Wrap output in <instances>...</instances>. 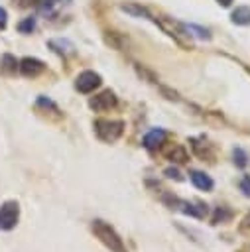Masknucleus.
Wrapping results in <instances>:
<instances>
[{"label":"nucleus","instance_id":"19","mask_svg":"<svg viewBox=\"0 0 250 252\" xmlns=\"http://www.w3.org/2000/svg\"><path fill=\"white\" fill-rule=\"evenodd\" d=\"M242 230H250V215L242 220Z\"/></svg>","mask_w":250,"mask_h":252},{"label":"nucleus","instance_id":"16","mask_svg":"<svg viewBox=\"0 0 250 252\" xmlns=\"http://www.w3.org/2000/svg\"><path fill=\"white\" fill-rule=\"evenodd\" d=\"M234 161H236L240 167L246 163V156H244V152H242L240 148H238V150H234Z\"/></svg>","mask_w":250,"mask_h":252},{"label":"nucleus","instance_id":"14","mask_svg":"<svg viewBox=\"0 0 250 252\" xmlns=\"http://www.w3.org/2000/svg\"><path fill=\"white\" fill-rule=\"evenodd\" d=\"M230 219V211H226V209H217V213H215V219H213V222L215 224H219V220L222 222V220H228Z\"/></svg>","mask_w":250,"mask_h":252},{"label":"nucleus","instance_id":"13","mask_svg":"<svg viewBox=\"0 0 250 252\" xmlns=\"http://www.w3.org/2000/svg\"><path fill=\"white\" fill-rule=\"evenodd\" d=\"M33 28H35V20H33V18H26L24 22L18 24V30H20L22 33H30Z\"/></svg>","mask_w":250,"mask_h":252},{"label":"nucleus","instance_id":"1","mask_svg":"<svg viewBox=\"0 0 250 252\" xmlns=\"http://www.w3.org/2000/svg\"><path fill=\"white\" fill-rule=\"evenodd\" d=\"M91 228H93V232L96 234V238H98L110 252H128L126 246H124V242H122V238L118 236V232H116L110 224H106L104 220H93Z\"/></svg>","mask_w":250,"mask_h":252},{"label":"nucleus","instance_id":"6","mask_svg":"<svg viewBox=\"0 0 250 252\" xmlns=\"http://www.w3.org/2000/svg\"><path fill=\"white\" fill-rule=\"evenodd\" d=\"M18 67H20V73L26 75V77H37L45 69V65L35 57H24Z\"/></svg>","mask_w":250,"mask_h":252},{"label":"nucleus","instance_id":"11","mask_svg":"<svg viewBox=\"0 0 250 252\" xmlns=\"http://www.w3.org/2000/svg\"><path fill=\"white\" fill-rule=\"evenodd\" d=\"M183 30H185V32H193V33H195L197 37H201V39H209V37H211L207 30H203V28H199V26H195V24H183Z\"/></svg>","mask_w":250,"mask_h":252},{"label":"nucleus","instance_id":"15","mask_svg":"<svg viewBox=\"0 0 250 252\" xmlns=\"http://www.w3.org/2000/svg\"><path fill=\"white\" fill-rule=\"evenodd\" d=\"M2 65H4L6 71H16V65H18V63H16V59H14L12 55H4V57H2Z\"/></svg>","mask_w":250,"mask_h":252},{"label":"nucleus","instance_id":"8","mask_svg":"<svg viewBox=\"0 0 250 252\" xmlns=\"http://www.w3.org/2000/svg\"><path fill=\"white\" fill-rule=\"evenodd\" d=\"M189 175H191V181H193V185H195V187H199V189H203V191H209V189H213V179H211L207 173L193 169Z\"/></svg>","mask_w":250,"mask_h":252},{"label":"nucleus","instance_id":"18","mask_svg":"<svg viewBox=\"0 0 250 252\" xmlns=\"http://www.w3.org/2000/svg\"><path fill=\"white\" fill-rule=\"evenodd\" d=\"M6 22H8L6 10H4V8H0V28H6Z\"/></svg>","mask_w":250,"mask_h":252},{"label":"nucleus","instance_id":"7","mask_svg":"<svg viewBox=\"0 0 250 252\" xmlns=\"http://www.w3.org/2000/svg\"><path fill=\"white\" fill-rule=\"evenodd\" d=\"M163 140H165V132H163L161 128H156V130H152L150 134H146V138H144V146H146L148 150H156L157 146L163 144Z\"/></svg>","mask_w":250,"mask_h":252},{"label":"nucleus","instance_id":"20","mask_svg":"<svg viewBox=\"0 0 250 252\" xmlns=\"http://www.w3.org/2000/svg\"><path fill=\"white\" fill-rule=\"evenodd\" d=\"M165 173H167V175H169V177H175V179H181V177H179V173H177V171H175V169H167V171H165Z\"/></svg>","mask_w":250,"mask_h":252},{"label":"nucleus","instance_id":"12","mask_svg":"<svg viewBox=\"0 0 250 252\" xmlns=\"http://www.w3.org/2000/svg\"><path fill=\"white\" fill-rule=\"evenodd\" d=\"M167 158H169L171 161H185V159H187V154H185V150H183L181 146H173V150L167 152Z\"/></svg>","mask_w":250,"mask_h":252},{"label":"nucleus","instance_id":"5","mask_svg":"<svg viewBox=\"0 0 250 252\" xmlns=\"http://www.w3.org/2000/svg\"><path fill=\"white\" fill-rule=\"evenodd\" d=\"M89 106H91L93 110H96V112L110 110V108L116 106V96H114L112 91H102L100 94H96V96H93V98L89 100Z\"/></svg>","mask_w":250,"mask_h":252},{"label":"nucleus","instance_id":"9","mask_svg":"<svg viewBox=\"0 0 250 252\" xmlns=\"http://www.w3.org/2000/svg\"><path fill=\"white\" fill-rule=\"evenodd\" d=\"M230 20L238 26H248L250 24V8L248 6H238L236 10H232Z\"/></svg>","mask_w":250,"mask_h":252},{"label":"nucleus","instance_id":"4","mask_svg":"<svg viewBox=\"0 0 250 252\" xmlns=\"http://www.w3.org/2000/svg\"><path fill=\"white\" fill-rule=\"evenodd\" d=\"M98 85H100V75L94 73V71H83L75 81V87H77L79 93H91Z\"/></svg>","mask_w":250,"mask_h":252},{"label":"nucleus","instance_id":"3","mask_svg":"<svg viewBox=\"0 0 250 252\" xmlns=\"http://www.w3.org/2000/svg\"><path fill=\"white\" fill-rule=\"evenodd\" d=\"M20 219L18 201H4L0 205V230H12Z\"/></svg>","mask_w":250,"mask_h":252},{"label":"nucleus","instance_id":"22","mask_svg":"<svg viewBox=\"0 0 250 252\" xmlns=\"http://www.w3.org/2000/svg\"><path fill=\"white\" fill-rule=\"evenodd\" d=\"M240 252H250V246H246V248H242Z\"/></svg>","mask_w":250,"mask_h":252},{"label":"nucleus","instance_id":"2","mask_svg":"<svg viewBox=\"0 0 250 252\" xmlns=\"http://www.w3.org/2000/svg\"><path fill=\"white\" fill-rule=\"evenodd\" d=\"M94 132L102 142H114L122 136L124 124L120 120H96L94 122Z\"/></svg>","mask_w":250,"mask_h":252},{"label":"nucleus","instance_id":"21","mask_svg":"<svg viewBox=\"0 0 250 252\" xmlns=\"http://www.w3.org/2000/svg\"><path fill=\"white\" fill-rule=\"evenodd\" d=\"M217 2H219V4H220V6H224V8H226V6H230V4H232V0H217Z\"/></svg>","mask_w":250,"mask_h":252},{"label":"nucleus","instance_id":"10","mask_svg":"<svg viewBox=\"0 0 250 252\" xmlns=\"http://www.w3.org/2000/svg\"><path fill=\"white\" fill-rule=\"evenodd\" d=\"M120 10L128 12V14H134V16H146V18H152V16L148 14V10L142 8V6H138V4H122ZM152 20H154V18H152Z\"/></svg>","mask_w":250,"mask_h":252},{"label":"nucleus","instance_id":"17","mask_svg":"<svg viewBox=\"0 0 250 252\" xmlns=\"http://www.w3.org/2000/svg\"><path fill=\"white\" fill-rule=\"evenodd\" d=\"M240 187H242L244 195H248V197H250V177H244V179H242V183H240Z\"/></svg>","mask_w":250,"mask_h":252}]
</instances>
